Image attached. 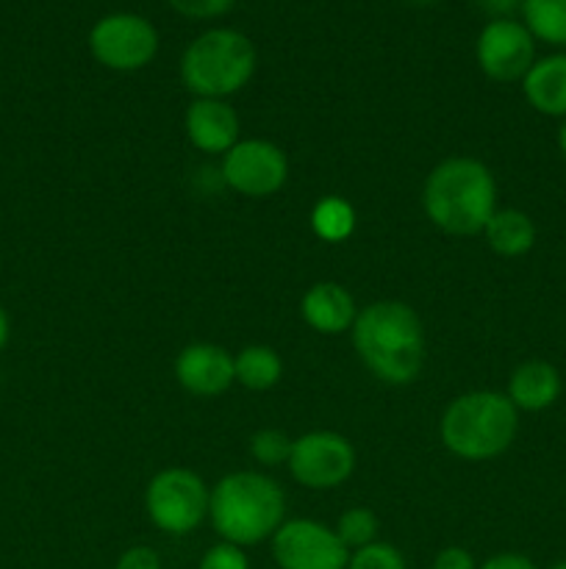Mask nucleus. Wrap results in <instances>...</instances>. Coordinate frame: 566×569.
I'll return each mask as SVG.
<instances>
[{
	"label": "nucleus",
	"instance_id": "nucleus-1",
	"mask_svg": "<svg viewBox=\"0 0 566 569\" xmlns=\"http://www.w3.org/2000/svg\"><path fill=\"white\" fill-rule=\"evenodd\" d=\"M350 337L358 359L377 381L405 387L420 378L425 365V331L420 315L403 300H375L361 309Z\"/></svg>",
	"mask_w": 566,
	"mask_h": 569
},
{
	"label": "nucleus",
	"instance_id": "nucleus-2",
	"mask_svg": "<svg viewBox=\"0 0 566 569\" xmlns=\"http://www.w3.org/2000/svg\"><path fill=\"white\" fill-rule=\"evenodd\" d=\"M422 206L438 231L449 237H475L497 211V181L483 161L449 156L427 172Z\"/></svg>",
	"mask_w": 566,
	"mask_h": 569
},
{
	"label": "nucleus",
	"instance_id": "nucleus-3",
	"mask_svg": "<svg viewBox=\"0 0 566 569\" xmlns=\"http://www.w3.org/2000/svg\"><path fill=\"white\" fill-rule=\"evenodd\" d=\"M209 517L214 531L236 548H250L275 537L286 517V495L270 476L239 470L211 489Z\"/></svg>",
	"mask_w": 566,
	"mask_h": 569
},
{
	"label": "nucleus",
	"instance_id": "nucleus-4",
	"mask_svg": "<svg viewBox=\"0 0 566 569\" xmlns=\"http://www.w3.org/2000/svg\"><path fill=\"white\" fill-rule=\"evenodd\" d=\"M519 431V411L505 392L475 389L444 409L438 437L444 448L464 461H488L503 456Z\"/></svg>",
	"mask_w": 566,
	"mask_h": 569
},
{
	"label": "nucleus",
	"instance_id": "nucleus-5",
	"mask_svg": "<svg viewBox=\"0 0 566 569\" xmlns=\"http://www.w3.org/2000/svg\"><path fill=\"white\" fill-rule=\"evenodd\" d=\"M259 64L255 44L236 28H211L186 44L181 81L194 98L225 100L250 83Z\"/></svg>",
	"mask_w": 566,
	"mask_h": 569
},
{
	"label": "nucleus",
	"instance_id": "nucleus-6",
	"mask_svg": "<svg viewBox=\"0 0 566 569\" xmlns=\"http://www.w3.org/2000/svg\"><path fill=\"white\" fill-rule=\"evenodd\" d=\"M211 489L186 467H166L150 478L144 509L150 522L170 537H186L209 517Z\"/></svg>",
	"mask_w": 566,
	"mask_h": 569
},
{
	"label": "nucleus",
	"instance_id": "nucleus-7",
	"mask_svg": "<svg viewBox=\"0 0 566 569\" xmlns=\"http://www.w3.org/2000/svg\"><path fill=\"white\" fill-rule=\"evenodd\" d=\"M89 53L105 70H144L159 53V31L148 17L133 14V11H114V14L100 17L92 26Z\"/></svg>",
	"mask_w": 566,
	"mask_h": 569
},
{
	"label": "nucleus",
	"instance_id": "nucleus-8",
	"mask_svg": "<svg viewBox=\"0 0 566 569\" xmlns=\"http://www.w3.org/2000/svg\"><path fill=\"white\" fill-rule=\"evenodd\" d=\"M286 465L300 487L325 492L342 487L353 476L355 448L336 431H311L294 439Z\"/></svg>",
	"mask_w": 566,
	"mask_h": 569
},
{
	"label": "nucleus",
	"instance_id": "nucleus-9",
	"mask_svg": "<svg viewBox=\"0 0 566 569\" xmlns=\"http://www.w3.org/2000/svg\"><path fill=\"white\" fill-rule=\"evenodd\" d=\"M220 176L244 198H270L286 187L289 159L270 139H239L222 156Z\"/></svg>",
	"mask_w": 566,
	"mask_h": 569
},
{
	"label": "nucleus",
	"instance_id": "nucleus-10",
	"mask_svg": "<svg viewBox=\"0 0 566 569\" xmlns=\"http://www.w3.org/2000/svg\"><path fill=\"white\" fill-rule=\"evenodd\" d=\"M272 556L281 569H347L350 550L336 531L316 520H286L272 537Z\"/></svg>",
	"mask_w": 566,
	"mask_h": 569
},
{
	"label": "nucleus",
	"instance_id": "nucleus-11",
	"mask_svg": "<svg viewBox=\"0 0 566 569\" xmlns=\"http://www.w3.org/2000/svg\"><path fill=\"white\" fill-rule=\"evenodd\" d=\"M475 59L483 76L492 81H522L536 64V39L519 20H492L483 26L475 42Z\"/></svg>",
	"mask_w": 566,
	"mask_h": 569
},
{
	"label": "nucleus",
	"instance_id": "nucleus-12",
	"mask_svg": "<svg viewBox=\"0 0 566 569\" xmlns=\"http://www.w3.org/2000/svg\"><path fill=\"white\" fill-rule=\"evenodd\" d=\"M175 381L194 398H216L236 381L233 356L222 345H186L175 359Z\"/></svg>",
	"mask_w": 566,
	"mask_h": 569
},
{
	"label": "nucleus",
	"instance_id": "nucleus-13",
	"mask_svg": "<svg viewBox=\"0 0 566 569\" xmlns=\"http://www.w3.org/2000/svg\"><path fill=\"white\" fill-rule=\"evenodd\" d=\"M186 137L200 153L225 156L233 144L239 142V122L236 109L228 100L214 98H194L189 103L186 117H183Z\"/></svg>",
	"mask_w": 566,
	"mask_h": 569
},
{
	"label": "nucleus",
	"instance_id": "nucleus-14",
	"mask_svg": "<svg viewBox=\"0 0 566 569\" xmlns=\"http://www.w3.org/2000/svg\"><path fill=\"white\" fill-rule=\"evenodd\" d=\"M300 315H303L305 326L314 328L316 333L338 337V333L353 328L358 309H355L353 295L342 283L320 281L303 295V300H300Z\"/></svg>",
	"mask_w": 566,
	"mask_h": 569
},
{
	"label": "nucleus",
	"instance_id": "nucleus-15",
	"mask_svg": "<svg viewBox=\"0 0 566 569\" xmlns=\"http://www.w3.org/2000/svg\"><path fill=\"white\" fill-rule=\"evenodd\" d=\"M560 372L549 361H522L508 378V400L516 411H544L560 398Z\"/></svg>",
	"mask_w": 566,
	"mask_h": 569
},
{
	"label": "nucleus",
	"instance_id": "nucleus-16",
	"mask_svg": "<svg viewBox=\"0 0 566 569\" xmlns=\"http://www.w3.org/2000/svg\"><path fill=\"white\" fill-rule=\"evenodd\" d=\"M522 92L538 114L566 120V53L536 59V64L522 78Z\"/></svg>",
	"mask_w": 566,
	"mask_h": 569
},
{
	"label": "nucleus",
	"instance_id": "nucleus-17",
	"mask_svg": "<svg viewBox=\"0 0 566 569\" xmlns=\"http://www.w3.org/2000/svg\"><path fill=\"white\" fill-rule=\"evenodd\" d=\"M483 239L488 248L503 259H516V256L530 253L536 244V226L530 217L519 209H497L492 220L483 228Z\"/></svg>",
	"mask_w": 566,
	"mask_h": 569
},
{
	"label": "nucleus",
	"instance_id": "nucleus-18",
	"mask_svg": "<svg viewBox=\"0 0 566 569\" xmlns=\"http://www.w3.org/2000/svg\"><path fill=\"white\" fill-rule=\"evenodd\" d=\"M233 376L250 392H266L283 376V361L270 345H247L233 356Z\"/></svg>",
	"mask_w": 566,
	"mask_h": 569
},
{
	"label": "nucleus",
	"instance_id": "nucleus-19",
	"mask_svg": "<svg viewBox=\"0 0 566 569\" xmlns=\"http://www.w3.org/2000/svg\"><path fill=\"white\" fill-rule=\"evenodd\" d=\"M519 11L533 39L566 48V0H522Z\"/></svg>",
	"mask_w": 566,
	"mask_h": 569
},
{
	"label": "nucleus",
	"instance_id": "nucleus-20",
	"mask_svg": "<svg viewBox=\"0 0 566 569\" xmlns=\"http://www.w3.org/2000/svg\"><path fill=\"white\" fill-rule=\"evenodd\" d=\"M311 231L322 242H344L355 231V209L338 194H327L311 209Z\"/></svg>",
	"mask_w": 566,
	"mask_h": 569
},
{
	"label": "nucleus",
	"instance_id": "nucleus-21",
	"mask_svg": "<svg viewBox=\"0 0 566 569\" xmlns=\"http://www.w3.org/2000/svg\"><path fill=\"white\" fill-rule=\"evenodd\" d=\"M333 531H336V537L342 539L347 550L366 548V545L377 542V517L364 506H355V509H347L338 517Z\"/></svg>",
	"mask_w": 566,
	"mask_h": 569
},
{
	"label": "nucleus",
	"instance_id": "nucleus-22",
	"mask_svg": "<svg viewBox=\"0 0 566 569\" xmlns=\"http://www.w3.org/2000/svg\"><path fill=\"white\" fill-rule=\"evenodd\" d=\"M292 453V439L277 428H261L250 437V456L261 467H281Z\"/></svg>",
	"mask_w": 566,
	"mask_h": 569
},
{
	"label": "nucleus",
	"instance_id": "nucleus-23",
	"mask_svg": "<svg viewBox=\"0 0 566 569\" xmlns=\"http://www.w3.org/2000/svg\"><path fill=\"white\" fill-rule=\"evenodd\" d=\"M347 569H408L403 553L386 542H372L350 556Z\"/></svg>",
	"mask_w": 566,
	"mask_h": 569
},
{
	"label": "nucleus",
	"instance_id": "nucleus-24",
	"mask_svg": "<svg viewBox=\"0 0 566 569\" xmlns=\"http://www.w3.org/2000/svg\"><path fill=\"white\" fill-rule=\"evenodd\" d=\"M166 3L189 20H214V17L228 14L236 0H166Z\"/></svg>",
	"mask_w": 566,
	"mask_h": 569
},
{
	"label": "nucleus",
	"instance_id": "nucleus-25",
	"mask_svg": "<svg viewBox=\"0 0 566 569\" xmlns=\"http://www.w3.org/2000/svg\"><path fill=\"white\" fill-rule=\"evenodd\" d=\"M198 569H250V565L247 556L242 553V548H236V545L231 542H222L205 550Z\"/></svg>",
	"mask_w": 566,
	"mask_h": 569
},
{
	"label": "nucleus",
	"instance_id": "nucleus-26",
	"mask_svg": "<svg viewBox=\"0 0 566 569\" xmlns=\"http://www.w3.org/2000/svg\"><path fill=\"white\" fill-rule=\"evenodd\" d=\"M114 569H161V559L153 548L137 545V548H128L125 553L117 559Z\"/></svg>",
	"mask_w": 566,
	"mask_h": 569
},
{
	"label": "nucleus",
	"instance_id": "nucleus-27",
	"mask_svg": "<svg viewBox=\"0 0 566 569\" xmlns=\"http://www.w3.org/2000/svg\"><path fill=\"white\" fill-rule=\"evenodd\" d=\"M431 569H477L475 559H472L469 550L464 548H444L442 553L433 559Z\"/></svg>",
	"mask_w": 566,
	"mask_h": 569
},
{
	"label": "nucleus",
	"instance_id": "nucleus-28",
	"mask_svg": "<svg viewBox=\"0 0 566 569\" xmlns=\"http://www.w3.org/2000/svg\"><path fill=\"white\" fill-rule=\"evenodd\" d=\"M477 569H538L527 556L522 553H497L483 561Z\"/></svg>",
	"mask_w": 566,
	"mask_h": 569
},
{
	"label": "nucleus",
	"instance_id": "nucleus-29",
	"mask_svg": "<svg viewBox=\"0 0 566 569\" xmlns=\"http://www.w3.org/2000/svg\"><path fill=\"white\" fill-rule=\"evenodd\" d=\"M477 3H481V9L488 11L494 20H505V17H511V11L522 9V0H477Z\"/></svg>",
	"mask_w": 566,
	"mask_h": 569
},
{
	"label": "nucleus",
	"instance_id": "nucleus-30",
	"mask_svg": "<svg viewBox=\"0 0 566 569\" xmlns=\"http://www.w3.org/2000/svg\"><path fill=\"white\" fill-rule=\"evenodd\" d=\"M9 333H11L9 315H6V309H3V306H0V350H3L6 342H9Z\"/></svg>",
	"mask_w": 566,
	"mask_h": 569
},
{
	"label": "nucleus",
	"instance_id": "nucleus-31",
	"mask_svg": "<svg viewBox=\"0 0 566 569\" xmlns=\"http://www.w3.org/2000/svg\"><path fill=\"white\" fill-rule=\"evenodd\" d=\"M558 148H560V153H564V159H566V120H564V126H560V131H558Z\"/></svg>",
	"mask_w": 566,
	"mask_h": 569
},
{
	"label": "nucleus",
	"instance_id": "nucleus-32",
	"mask_svg": "<svg viewBox=\"0 0 566 569\" xmlns=\"http://www.w3.org/2000/svg\"><path fill=\"white\" fill-rule=\"evenodd\" d=\"M553 569H566V561H558V565H555Z\"/></svg>",
	"mask_w": 566,
	"mask_h": 569
},
{
	"label": "nucleus",
	"instance_id": "nucleus-33",
	"mask_svg": "<svg viewBox=\"0 0 566 569\" xmlns=\"http://www.w3.org/2000/svg\"><path fill=\"white\" fill-rule=\"evenodd\" d=\"M411 3H433V0H411Z\"/></svg>",
	"mask_w": 566,
	"mask_h": 569
}]
</instances>
